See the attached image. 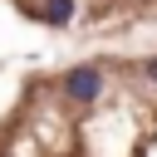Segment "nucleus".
Returning <instances> with one entry per match:
<instances>
[{"label":"nucleus","mask_w":157,"mask_h":157,"mask_svg":"<svg viewBox=\"0 0 157 157\" xmlns=\"http://www.w3.org/2000/svg\"><path fill=\"white\" fill-rule=\"evenodd\" d=\"M0 157H157V54L29 78L0 118Z\"/></svg>","instance_id":"obj_1"}]
</instances>
